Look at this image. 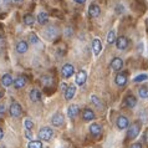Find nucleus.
<instances>
[{"label":"nucleus","mask_w":148,"mask_h":148,"mask_svg":"<svg viewBox=\"0 0 148 148\" xmlns=\"http://www.w3.org/2000/svg\"><path fill=\"white\" fill-rule=\"evenodd\" d=\"M82 118H84L85 122H90L95 120V112L91 108H85L84 112H82Z\"/></svg>","instance_id":"9b49d317"},{"label":"nucleus","mask_w":148,"mask_h":148,"mask_svg":"<svg viewBox=\"0 0 148 148\" xmlns=\"http://www.w3.org/2000/svg\"><path fill=\"white\" fill-rule=\"evenodd\" d=\"M88 14L91 18H98V15L101 14V9L97 4H91L88 8Z\"/></svg>","instance_id":"9d476101"},{"label":"nucleus","mask_w":148,"mask_h":148,"mask_svg":"<svg viewBox=\"0 0 148 148\" xmlns=\"http://www.w3.org/2000/svg\"><path fill=\"white\" fill-rule=\"evenodd\" d=\"M79 112H80L79 106H77V105H71L69 107V110H67V116L70 118H75L77 114H79Z\"/></svg>","instance_id":"dca6fc26"},{"label":"nucleus","mask_w":148,"mask_h":148,"mask_svg":"<svg viewBox=\"0 0 148 148\" xmlns=\"http://www.w3.org/2000/svg\"><path fill=\"white\" fill-rule=\"evenodd\" d=\"M14 1H15V3H21L23 0H14Z\"/></svg>","instance_id":"a19ab883"},{"label":"nucleus","mask_w":148,"mask_h":148,"mask_svg":"<svg viewBox=\"0 0 148 148\" xmlns=\"http://www.w3.org/2000/svg\"><path fill=\"white\" fill-rule=\"evenodd\" d=\"M54 136V131H52L50 127H42L39 131V138L41 141H50Z\"/></svg>","instance_id":"f03ea898"},{"label":"nucleus","mask_w":148,"mask_h":148,"mask_svg":"<svg viewBox=\"0 0 148 148\" xmlns=\"http://www.w3.org/2000/svg\"><path fill=\"white\" fill-rule=\"evenodd\" d=\"M61 72H62V76L65 79H69V77H71L75 73V69H73L71 64H65L62 69H61Z\"/></svg>","instance_id":"20e7f679"},{"label":"nucleus","mask_w":148,"mask_h":148,"mask_svg":"<svg viewBox=\"0 0 148 148\" xmlns=\"http://www.w3.org/2000/svg\"><path fill=\"white\" fill-rule=\"evenodd\" d=\"M122 67H123V60L121 57H114L111 61V69L114 70V71H121Z\"/></svg>","instance_id":"423d86ee"},{"label":"nucleus","mask_w":148,"mask_h":148,"mask_svg":"<svg viewBox=\"0 0 148 148\" xmlns=\"http://www.w3.org/2000/svg\"><path fill=\"white\" fill-rule=\"evenodd\" d=\"M1 97H3V92L0 91V100H1Z\"/></svg>","instance_id":"79ce46f5"},{"label":"nucleus","mask_w":148,"mask_h":148,"mask_svg":"<svg viewBox=\"0 0 148 148\" xmlns=\"http://www.w3.org/2000/svg\"><path fill=\"white\" fill-rule=\"evenodd\" d=\"M34 23H35V19H34V16H32L31 14L24 15V24H25L26 26H32L34 25Z\"/></svg>","instance_id":"5701e85b"},{"label":"nucleus","mask_w":148,"mask_h":148,"mask_svg":"<svg viewBox=\"0 0 148 148\" xmlns=\"http://www.w3.org/2000/svg\"><path fill=\"white\" fill-rule=\"evenodd\" d=\"M38 23L40 24V25H45V24H47L49 21V15L47 13H45V11H41V13H39L38 15Z\"/></svg>","instance_id":"412c9836"},{"label":"nucleus","mask_w":148,"mask_h":148,"mask_svg":"<svg viewBox=\"0 0 148 148\" xmlns=\"http://www.w3.org/2000/svg\"><path fill=\"white\" fill-rule=\"evenodd\" d=\"M24 125H25L26 130H32V127H34V122L27 118V120H25V122H24Z\"/></svg>","instance_id":"c85d7f7f"},{"label":"nucleus","mask_w":148,"mask_h":148,"mask_svg":"<svg viewBox=\"0 0 148 148\" xmlns=\"http://www.w3.org/2000/svg\"><path fill=\"white\" fill-rule=\"evenodd\" d=\"M116 125L118 127V130H126L127 127L130 126V122H128V118L125 117V116H120L116 121Z\"/></svg>","instance_id":"0eeeda50"},{"label":"nucleus","mask_w":148,"mask_h":148,"mask_svg":"<svg viewBox=\"0 0 148 148\" xmlns=\"http://www.w3.org/2000/svg\"><path fill=\"white\" fill-rule=\"evenodd\" d=\"M4 46H5V39H4V36L0 34V51L4 49Z\"/></svg>","instance_id":"72a5a7b5"},{"label":"nucleus","mask_w":148,"mask_h":148,"mask_svg":"<svg viewBox=\"0 0 148 148\" xmlns=\"http://www.w3.org/2000/svg\"><path fill=\"white\" fill-rule=\"evenodd\" d=\"M91 101H92V103L95 106H97V107H100V108L102 107V103H101V101L97 98V96H95V95H93V96H91Z\"/></svg>","instance_id":"cd10ccee"},{"label":"nucleus","mask_w":148,"mask_h":148,"mask_svg":"<svg viewBox=\"0 0 148 148\" xmlns=\"http://www.w3.org/2000/svg\"><path fill=\"white\" fill-rule=\"evenodd\" d=\"M148 79V76L146 75V73H142V75H138V76H136L134 77V82H143V81H146Z\"/></svg>","instance_id":"bb28decb"},{"label":"nucleus","mask_w":148,"mask_h":148,"mask_svg":"<svg viewBox=\"0 0 148 148\" xmlns=\"http://www.w3.org/2000/svg\"><path fill=\"white\" fill-rule=\"evenodd\" d=\"M61 88H62V91H66V88H67L66 84H61Z\"/></svg>","instance_id":"4c0bfd02"},{"label":"nucleus","mask_w":148,"mask_h":148,"mask_svg":"<svg viewBox=\"0 0 148 148\" xmlns=\"http://www.w3.org/2000/svg\"><path fill=\"white\" fill-rule=\"evenodd\" d=\"M27 148H42V142L41 141H30L27 145Z\"/></svg>","instance_id":"b1692460"},{"label":"nucleus","mask_w":148,"mask_h":148,"mask_svg":"<svg viewBox=\"0 0 148 148\" xmlns=\"http://www.w3.org/2000/svg\"><path fill=\"white\" fill-rule=\"evenodd\" d=\"M114 82L118 85V86H125L127 84V76L126 73H118V75L116 76V79H114Z\"/></svg>","instance_id":"6ab92c4d"},{"label":"nucleus","mask_w":148,"mask_h":148,"mask_svg":"<svg viewBox=\"0 0 148 148\" xmlns=\"http://www.w3.org/2000/svg\"><path fill=\"white\" fill-rule=\"evenodd\" d=\"M3 137H4V131H3V128H0V139Z\"/></svg>","instance_id":"58836bf2"},{"label":"nucleus","mask_w":148,"mask_h":148,"mask_svg":"<svg viewBox=\"0 0 148 148\" xmlns=\"http://www.w3.org/2000/svg\"><path fill=\"white\" fill-rule=\"evenodd\" d=\"M15 49H16V52H19V54H25V52L27 51V49H29L27 42L26 41H23V40L19 41V42L16 44Z\"/></svg>","instance_id":"f8f14e48"},{"label":"nucleus","mask_w":148,"mask_h":148,"mask_svg":"<svg viewBox=\"0 0 148 148\" xmlns=\"http://www.w3.org/2000/svg\"><path fill=\"white\" fill-rule=\"evenodd\" d=\"M14 82L13 77H11L10 73H5L3 77H1V84L5 86V87H8V86H11V84Z\"/></svg>","instance_id":"4be33fe9"},{"label":"nucleus","mask_w":148,"mask_h":148,"mask_svg":"<svg viewBox=\"0 0 148 148\" xmlns=\"http://www.w3.org/2000/svg\"><path fill=\"white\" fill-rule=\"evenodd\" d=\"M4 114H5V107L4 105H0V118H3Z\"/></svg>","instance_id":"c9c22d12"},{"label":"nucleus","mask_w":148,"mask_h":148,"mask_svg":"<svg viewBox=\"0 0 148 148\" xmlns=\"http://www.w3.org/2000/svg\"><path fill=\"white\" fill-rule=\"evenodd\" d=\"M116 46L118 50H125V49H127V46H128V39L126 38V36H120L118 39H116Z\"/></svg>","instance_id":"39448f33"},{"label":"nucleus","mask_w":148,"mask_h":148,"mask_svg":"<svg viewBox=\"0 0 148 148\" xmlns=\"http://www.w3.org/2000/svg\"><path fill=\"white\" fill-rule=\"evenodd\" d=\"M102 132V127L98 125V123H92L91 126H90V133L95 137H97V136H100Z\"/></svg>","instance_id":"ddd939ff"},{"label":"nucleus","mask_w":148,"mask_h":148,"mask_svg":"<svg viewBox=\"0 0 148 148\" xmlns=\"http://www.w3.org/2000/svg\"><path fill=\"white\" fill-rule=\"evenodd\" d=\"M138 95L141 96L142 98H147L148 97V88L145 87V86H142V87L138 88Z\"/></svg>","instance_id":"393cba45"},{"label":"nucleus","mask_w":148,"mask_h":148,"mask_svg":"<svg viewBox=\"0 0 148 148\" xmlns=\"http://www.w3.org/2000/svg\"><path fill=\"white\" fill-rule=\"evenodd\" d=\"M92 50H93V54L96 56H98L101 54V51H102V42H101L100 39H93V41H92Z\"/></svg>","instance_id":"1a4fd4ad"},{"label":"nucleus","mask_w":148,"mask_h":148,"mask_svg":"<svg viewBox=\"0 0 148 148\" xmlns=\"http://www.w3.org/2000/svg\"><path fill=\"white\" fill-rule=\"evenodd\" d=\"M125 105L127 106V107H130V108H133L136 105H137V98H136L134 96H127L126 97V100H125Z\"/></svg>","instance_id":"aec40b11"},{"label":"nucleus","mask_w":148,"mask_h":148,"mask_svg":"<svg viewBox=\"0 0 148 148\" xmlns=\"http://www.w3.org/2000/svg\"><path fill=\"white\" fill-rule=\"evenodd\" d=\"M114 41H116V34H114L113 30H111L107 34V42L108 44H114Z\"/></svg>","instance_id":"a878e982"},{"label":"nucleus","mask_w":148,"mask_h":148,"mask_svg":"<svg viewBox=\"0 0 148 148\" xmlns=\"http://www.w3.org/2000/svg\"><path fill=\"white\" fill-rule=\"evenodd\" d=\"M141 127H142V125L138 121L131 123V126H128V133H127L128 138L134 139L136 137H137V136L139 134V132H141Z\"/></svg>","instance_id":"f257e3e1"},{"label":"nucleus","mask_w":148,"mask_h":148,"mask_svg":"<svg viewBox=\"0 0 148 148\" xmlns=\"http://www.w3.org/2000/svg\"><path fill=\"white\" fill-rule=\"evenodd\" d=\"M25 137L27 139H32V132H31V130H25Z\"/></svg>","instance_id":"f704fd0d"},{"label":"nucleus","mask_w":148,"mask_h":148,"mask_svg":"<svg viewBox=\"0 0 148 148\" xmlns=\"http://www.w3.org/2000/svg\"><path fill=\"white\" fill-rule=\"evenodd\" d=\"M64 123V116L62 113H55L54 116L51 117V125L55 127H60Z\"/></svg>","instance_id":"6e6552de"},{"label":"nucleus","mask_w":148,"mask_h":148,"mask_svg":"<svg viewBox=\"0 0 148 148\" xmlns=\"http://www.w3.org/2000/svg\"><path fill=\"white\" fill-rule=\"evenodd\" d=\"M30 100L32 101V102H39L40 100H41V92H40V90H38V88H32L31 91H30Z\"/></svg>","instance_id":"2eb2a0df"},{"label":"nucleus","mask_w":148,"mask_h":148,"mask_svg":"<svg viewBox=\"0 0 148 148\" xmlns=\"http://www.w3.org/2000/svg\"><path fill=\"white\" fill-rule=\"evenodd\" d=\"M9 112L10 114L13 117L15 118H18L21 116V113H23V108H21V106H20L18 102H11V105H10V108H9Z\"/></svg>","instance_id":"7ed1b4c3"},{"label":"nucleus","mask_w":148,"mask_h":148,"mask_svg":"<svg viewBox=\"0 0 148 148\" xmlns=\"http://www.w3.org/2000/svg\"><path fill=\"white\" fill-rule=\"evenodd\" d=\"M116 13L117 14H123V13H125V6L118 4V5L116 6Z\"/></svg>","instance_id":"473e14b6"},{"label":"nucleus","mask_w":148,"mask_h":148,"mask_svg":"<svg viewBox=\"0 0 148 148\" xmlns=\"http://www.w3.org/2000/svg\"><path fill=\"white\" fill-rule=\"evenodd\" d=\"M75 93H76V87L75 86H69V87L66 88V91H65V98H66L67 101L70 100H72L73 96H75Z\"/></svg>","instance_id":"f3484780"},{"label":"nucleus","mask_w":148,"mask_h":148,"mask_svg":"<svg viewBox=\"0 0 148 148\" xmlns=\"http://www.w3.org/2000/svg\"><path fill=\"white\" fill-rule=\"evenodd\" d=\"M131 148H142V145L139 142H136V143H133V145L131 146Z\"/></svg>","instance_id":"e433bc0d"},{"label":"nucleus","mask_w":148,"mask_h":148,"mask_svg":"<svg viewBox=\"0 0 148 148\" xmlns=\"http://www.w3.org/2000/svg\"><path fill=\"white\" fill-rule=\"evenodd\" d=\"M75 1H76L77 4H84V3L86 1V0H75Z\"/></svg>","instance_id":"ea45409f"},{"label":"nucleus","mask_w":148,"mask_h":148,"mask_svg":"<svg viewBox=\"0 0 148 148\" xmlns=\"http://www.w3.org/2000/svg\"><path fill=\"white\" fill-rule=\"evenodd\" d=\"M86 80H87V75H86L85 71L77 72V75H76V84L77 85H79V86H84Z\"/></svg>","instance_id":"4468645a"},{"label":"nucleus","mask_w":148,"mask_h":148,"mask_svg":"<svg viewBox=\"0 0 148 148\" xmlns=\"http://www.w3.org/2000/svg\"><path fill=\"white\" fill-rule=\"evenodd\" d=\"M30 41H31V44H38L39 42L38 36H36L34 32H31V34H30Z\"/></svg>","instance_id":"2f4dec72"},{"label":"nucleus","mask_w":148,"mask_h":148,"mask_svg":"<svg viewBox=\"0 0 148 148\" xmlns=\"http://www.w3.org/2000/svg\"><path fill=\"white\" fill-rule=\"evenodd\" d=\"M41 82H42L44 85H49V84H51L52 82V79L50 76H42L41 77Z\"/></svg>","instance_id":"7c9ffc66"},{"label":"nucleus","mask_w":148,"mask_h":148,"mask_svg":"<svg viewBox=\"0 0 148 148\" xmlns=\"http://www.w3.org/2000/svg\"><path fill=\"white\" fill-rule=\"evenodd\" d=\"M49 34H51V38H55V36L57 35V31L55 30L54 26H52V27H49L47 30H46V35H49Z\"/></svg>","instance_id":"c756f323"},{"label":"nucleus","mask_w":148,"mask_h":148,"mask_svg":"<svg viewBox=\"0 0 148 148\" xmlns=\"http://www.w3.org/2000/svg\"><path fill=\"white\" fill-rule=\"evenodd\" d=\"M14 86H15V88H23L24 86L26 85V79H25V76H19L18 79H15L14 80Z\"/></svg>","instance_id":"a211bd4d"}]
</instances>
